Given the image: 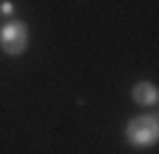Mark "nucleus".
I'll return each instance as SVG.
<instances>
[{
  "label": "nucleus",
  "mask_w": 159,
  "mask_h": 154,
  "mask_svg": "<svg viewBox=\"0 0 159 154\" xmlns=\"http://www.w3.org/2000/svg\"><path fill=\"white\" fill-rule=\"evenodd\" d=\"M125 140L134 148H151L159 140V120L153 114H139V117H131L125 126Z\"/></svg>",
  "instance_id": "1"
},
{
  "label": "nucleus",
  "mask_w": 159,
  "mask_h": 154,
  "mask_svg": "<svg viewBox=\"0 0 159 154\" xmlns=\"http://www.w3.org/2000/svg\"><path fill=\"white\" fill-rule=\"evenodd\" d=\"M0 49L6 54L17 57L29 49V26L17 17H9V20L0 26Z\"/></svg>",
  "instance_id": "2"
},
{
  "label": "nucleus",
  "mask_w": 159,
  "mask_h": 154,
  "mask_svg": "<svg viewBox=\"0 0 159 154\" xmlns=\"http://www.w3.org/2000/svg\"><path fill=\"white\" fill-rule=\"evenodd\" d=\"M131 100H134L136 106H142V108H153V106L159 103V91H156V86H153L151 80H139V83L131 89Z\"/></svg>",
  "instance_id": "3"
},
{
  "label": "nucleus",
  "mask_w": 159,
  "mask_h": 154,
  "mask_svg": "<svg viewBox=\"0 0 159 154\" xmlns=\"http://www.w3.org/2000/svg\"><path fill=\"white\" fill-rule=\"evenodd\" d=\"M0 14H3L6 20H9V17H14V6L9 3V0H0Z\"/></svg>",
  "instance_id": "4"
}]
</instances>
